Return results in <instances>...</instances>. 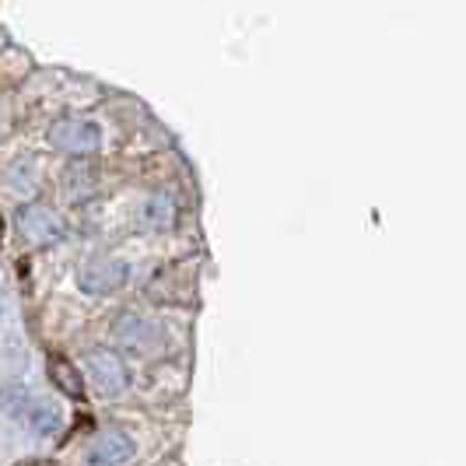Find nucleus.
Instances as JSON below:
<instances>
[{
	"label": "nucleus",
	"mask_w": 466,
	"mask_h": 466,
	"mask_svg": "<svg viewBox=\"0 0 466 466\" xmlns=\"http://www.w3.org/2000/svg\"><path fill=\"white\" fill-rule=\"evenodd\" d=\"M113 337H116V348L130 358H151L165 344L162 327L155 319H144L140 312H123L113 327Z\"/></svg>",
	"instance_id": "obj_1"
},
{
	"label": "nucleus",
	"mask_w": 466,
	"mask_h": 466,
	"mask_svg": "<svg viewBox=\"0 0 466 466\" xmlns=\"http://www.w3.org/2000/svg\"><path fill=\"white\" fill-rule=\"evenodd\" d=\"M49 144L64 155H95L102 147V127L95 119H56L49 130Z\"/></svg>",
	"instance_id": "obj_2"
},
{
	"label": "nucleus",
	"mask_w": 466,
	"mask_h": 466,
	"mask_svg": "<svg viewBox=\"0 0 466 466\" xmlns=\"http://www.w3.org/2000/svg\"><path fill=\"white\" fill-rule=\"evenodd\" d=\"M18 232L32 242V246H53L64 238V218L49 204H25L18 208Z\"/></svg>",
	"instance_id": "obj_3"
},
{
	"label": "nucleus",
	"mask_w": 466,
	"mask_h": 466,
	"mask_svg": "<svg viewBox=\"0 0 466 466\" xmlns=\"http://www.w3.org/2000/svg\"><path fill=\"white\" fill-rule=\"evenodd\" d=\"M127 278H130V267H127L123 259L95 257L81 267L77 284H81L85 295H95V299H98V295H113V291H119V288L127 284Z\"/></svg>",
	"instance_id": "obj_4"
},
{
	"label": "nucleus",
	"mask_w": 466,
	"mask_h": 466,
	"mask_svg": "<svg viewBox=\"0 0 466 466\" xmlns=\"http://www.w3.org/2000/svg\"><path fill=\"white\" fill-rule=\"evenodd\" d=\"M85 365H88V375H92V382L98 386L102 397H119L127 390V382H130L127 365H123V358L116 350H92Z\"/></svg>",
	"instance_id": "obj_5"
},
{
	"label": "nucleus",
	"mask_w": 466,
	"mask_h": 466,
	"mask_svg": "<svg viewBox=\"0 0 466 466\" xmlns=\"http://www.w3.org/2000/svg\"><path fill=\"white\" fill-rule=\"evenodd\" d=\"M134 456V442H130V435L127 431H119V428H109V431H102L92 445H88V466H119L127 463Z\"/></svg>",
	"instance_id": "obj_6"
},
{
	"label": "nucleus",
	"mask_w": 466,
	"mask_h": 466,
	"mask_svg": "<svg viewBox=\"0 0 466 466\" xmlns=\"http://www.w3.org/2000/svg\"><path fill=\"white\" fill-rule=\"evenodd\" d=\"M140 225L151 232H165L176 225V204L168 193H147L140 204Z\"/></svg>",
	"instance_id": "obj_7"
},
{
	"label": "nucleus",
	"mask_w": 466,
	"mask_h": 466,
	"mask_svg": "<svg viewBox=\"0 0 466 466\" xmlns=\"http://www.w3.org/2000/svg\"><path fill=\"white\" fill-rule=\"evenodd\" d=\"M46 372H49V382H53L60 393H67V397H74V400L85 397V379H81V372L74 369V361L60 358V354H53V358L46 361Z\"/></svg>",
	"instance_id": "obj_8"
},
{
	"label": "nucleus",
	"mask_w": 466,
	"mask_h": 466,
	"mask_svg": "<svg viewBox=\"0 0 466 466\" xmlns=\"http://www.w3.org/2000/svg\"><path fill=\"white\" fill-rule=\"evenodd\" d=\"M28 403H32V397L25 393L22 386H7V390H0V410H4L7 418L25 420V414H28Z\"/></svg>",
	"instance_id": "obj_9"
},
{
	"label": "nucleus",
	"mask_w": 466,
	"mask_h": 466,
	"mask_svg": "<svg viewBox=\"0 0 466 466\" xmlns=\"http://www.w3.org/2000/svg\"><path fill=\"white\" fill-rule=\"evenodd\" d=\"M22 466H49V463H43V460H32V463H22Z\"/></svg>",
	"instance_id": "obj_10"
},
{
	"label": "nucleus",
	"mask_w": 466,
	"mask_h": 466,
	"mask_svg": "<svg viewBox=\"0 0 466 466\" xmlns=\"http://www.w3.org/2000/svg\"><path fill=\"white\" fill-rule=\"evenodd\" d=\"M0 238H4V218H0Z\"/></svg>",
	"instance_id": "obj_11"
}]
</instances>
